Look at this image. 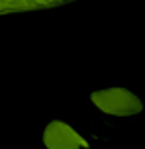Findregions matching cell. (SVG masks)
<instances>
[{
	"instance_id": "obj_2",
	"label": "cell",
	"mask_w": 145,
	"mask_h": 149,
	"mask_svg": "<svg viewBox=\"0 0 145 149\" xmlns=\"http://www.w3.org/2000/svg\"><path fill=\"white\" fill-rule=\"evenodd\" d=\"M43 143L47 149H86L88 147V141L63 120H51L47 125L43 133Z\"/></svg>"
},
{
	"instance_id": "obj_3",
	"label": "cell",
	"mask_w": 145,
	"mask_h": 149,
	"mask_svg": "<svg viewBox=\"0 0 145 149\" xmlns=\"http://www.w3.org/2000/svg\"><path fill=\"white\" fill-rule=\"evenodd\" d=\"M74 2V0H2L0 13L2 15H15V13H33V10H47L53 6H61Z\"/></svg>"
},
{
	"instance_id": "obj_1",
	"label": "cell",
	"mask_w": 145,
	"mask_h": 149,
	"mask_svg": "<svg viewBox=\"0 0 145 149\" xmlns=\"http://www.w3.org/2000/svg\"><path fill=\"white\" fill-rule=\"evenodd\" d=\"M92 102L106 114L112 116H131L143 110V102L125 88H108L92 94Z\"/></svg>"
}]
</instances>
